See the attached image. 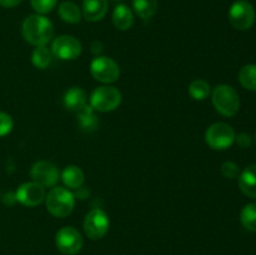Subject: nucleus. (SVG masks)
<instances>
[{"label":"nucleus","mask_w":256,"mask_h":255,"mask_svg":"<svg viewBox=\"0 0 256 255\" xmlns=\"http://www.w3.org/2000/svg\"><path fill=\"white\" fill-rule=\"evenodd\" d=\"M22 32L24 39L34 46L46 45L54 36V26L52 22L44 15L34 14L29 15L24 20L22 26Z\"/></svg>","instance_id":"f257e3e1"},{"label":"nucleus","mask_w":256,"mask_h":255,"mask_svg":"<svg viewBox=\"0 0 256 255\" xmlns=\"http://www.w3.org/2000/svg\"><path fill=\"white\" fill-rule=\"evenodd\" d=\"M48 212L56 218H66L72 212L75 206V198L65 188L55 186L45 196Z\"/></svg>","instance_id":"f03ea898"},{"label":"nucleus","mask_w":256,"mask_h":255,"mask_svg":"<svg viewBox=\"0 0 256 255\" xmlns=\"http://www.w3.org/2000/svg\"><path fill=\"white\" fill-rule=\"evenodd\" d=\"M212 104L218 112L232 118L239 112L240 98L236 90L226 84L218 85L212 92Z\"/></svg>","instance_id":"7ed1b4c3"},{"label":"nucleus","mask_w":256,"mask_h":255,"mask_svg":"<svg viewBox=\"0 0 256 255\" xmlns=\"http://www.w3.org/2000/svg\"><path fill=\"white\" fill-rule=\"evenodd\" d=\"M234 129L226 122H215L208 128L205 142L214 150H226L235 142Z\"/></svg>","instance_id":"20e7f679"},{"label":"nucleus","mask_w":256,"mask_h":255,"mask_svg":"<svg viewBox=\"0 0 256 255\" xmlns=\"http://www.w3.org/2000/svg\"><path fill=\"white\" fill-rule=\"evenodd\" d=\"M122 102V92L114 86H99L90 96V106L96 112H108L116 109Z\"/></svg>","instance_id":"39448f33"},{"label":"nucleus","mask_w":256,"mask_h":255,"mask_svg":"<svg viewBox=\"0 0 256 255\" xmlns=\"http://www.w3.org/2000/svg\"><path fill=\"white\" fill-rule=\"evenodd\" d=\"M109 225L110 222L106 212L100 208H94L85 216L84 232L90 239L99 240L106 235Z\"/></svg>","instance_id":"423d86ee"},{"label":"nucleus","mask_w":256,"mask_h":255,"mask_svg":"<svg viewBox=\"0 0 256 255\" xmlns=\"http://www.w3.org/2000/svg\"><path fill=\"white\" fill-rule=\"evenodd\" d=\"M229 22L235 29L248 30L255 22V10L248 0H238L229 9Z\"/></svg>","instance_id":"0eeeda50"},{"label":"nucleus","mask_w":256,"mask_h":255,"mask_svg":"<svg viewBox=\"0 0 256 255\" xmlns=\"http://www.w3.org/2000/svg\"><path fill=\"white\" fill-rule=\"evenodd\" d=\"M90 72L98 82L110 84L115 82L120 76L119 65L108 56H98L90 64Z\"/></svg>","instance_id":"6e6552de"},{"label":"nucleus","mask_w":256,"mask_h":255,"mask_svg":"<svg viewBox=\"0 0 256 255\" xmlns=\"http://www.w3.org/2000/svg\"><path fill=\"white\" fill-rule=\"evenodd\" d=\"M55 244L60 252L65 255H76L82 250L84 240L82 234L72 226H64L56 232Z\"/></svg>","instance_id":"1a4fd4ad"},{"label":"nucleus","mask_w":256,"mask_h":255,"mask_svg":"<svg viewBox=\"0 0 256 255\" xmlns=\"http://www.w3.org/2000/svg\"><path fill=\"white\" fill-rule=\"evenodd\" d=\"M82 42L72 35H60L52 44V55L62 60L76 59L82 54Z\"/></svg>","instance_id":"9d476101"},{"label":"nucleus","mask_w":256,"mask_h":255,"mask_svg":"<svg viewBox=\"0 0 256 255\" xmlns=\"http://www.w3.org/2000/svg\"><path fill=\"white\" fill-rule=\"evenodd\" d=\"M30 176H32V182L42 186H54L59 180V170L52 162L40 160L32 166Z\"/></svg>","instance_id":"9b49d317"},{"label":"nucleus","mask_w":256,"mask_h":255,"mask_svg":"<svg viewBox=\"0 0 256 255\" xmlns=\"http://www.w3.org/2000/svg\"><path fill=\"white\" fill-rule=\"evenodd\" d=\"M45 189L42 185L36 184V182H24L20 185L19 189L16 190V198L18 202L22 204L24 206L34 208L36 205H40L45 200Z\"/></svg>","instance_id":"f8f14e48"},{"label":"nucleus","mask_w":256,"mask_h":255,"mask_svg":"<svg viewBox=\"0 0 256 255\" xmlns=\"http://www.w3.org/2000/svg\"><path fill=\"white\" fill-rule=\"evenodd\" d=\"M108 8V0H84L82 14L88 22H99L106 15Z\"/></svg>","instance_id":"ddd939ff"},{"label":"nucleus","mask_w":256,"mask_h":255,"mask_svg":"<svg viewBox=\"0 0 256 255\" xmlns=\"http://www.w3.org/2000/svg\"><path fill=\"white\" fill-rule=\"evenodd\" d=\"M239 188L246 196L256 199V164L249 165L240 172Z\"/></svg>","instance_id":"4468645a"},{"label":"nucleus","mask_w":256,"mask_h":255,"mask_svg":"<svg viewBox=\"0 0 256 255\" xmlns=\"http://www.w3.org/2000/svg\"><path fill=\"white\" fill-rule=\"evenodd\" d=\"M112 22L119 30H129L134 24V14L129 6L119 4L112 12Z\"/></svg>","instance_id":"2eb2a0df"},{"label":"nucleus","mask_w":256,"mask_h":255,"mask_svg":"<svg viewBox=\"0 0 256 255\" xmlns=\"http://www.w3.org/2000/svg\"><path fill=\"white\" fill-rule=\"evenodd\" d=\"M64 105L66 109L79 112L86 105V94L82 88L72 86L64 94Z\"/></svg>","instance_id":"dca6fc26"},{"label":"nucleus","mask_w":256,"mask_h":255,"mask_svg":"<svg viewBox=\"0 0 256 255\" xmlns=\"http://www.w3.org/2000/svg\"><path fill=\"white\" fill-rule=\"evenodd\" d=\"M78 120H79L80 128L84 132H92L99 126V118L96 116L94 109L90 105H85L78 112Z\"/></svg>","instance_id":"f3484780"},{"label":"nucleus","mask_w":256,"mask_h":255,"mask_svg":"<svg viewBox=\"0 0 256 255\" xmlns=\"http://www.w3.org/2000/svg\"><path fill=\"white\" fill-rule=\"evenodd\" d=\"M62 180L70 189H79L84 184L85 175L80 168L75 166V165H69L62 170Z\"/></svg>","instance_id":"a211bd4d"},{"label":"nucleus","mask_w":256,"mask_h":255,"mask_svg":"<svg viewBox=\"0 0 256 255\" xmlns=\"http://www.w3.org/2000/svg\"><path fill=\"white\" fill-rule=\"evenodd\" d=\"M59 16L69 24H78L82 19V12L74 2H64L59 5Z\"/></svg>","instance_id":"6ab92c4d"},{"label":"nucleus","mask_w":256,"mask_h":255,"mask_svg":"<svg viewBox=\"0 0 256 255\" xmlns=\"http://www.w3.org/2000/svg\"><path fill=\"white\" fill-rule=\"evenodd\" d=\"M135 12L142 20L152 19L158 10V0H132Z\"/></svg>","instance_id":"aec40b11"},{"label":"nucleus","mask_w":256,"mask_h":255,"mask_svg":"<svg viewBox=\"0 0 256 255\" xmlns=\"http://www.w3.org/2000/svg\"><path fill=\"white\" fill-rule=\"evenodd\" d=\"M52 60V50L48 49L46 45L36 46L32 54V62L38 69H46Z\"/></svg>","instance_id":"412c9836"},{"label":"nucleus","mask_w":256,"mask_h":255,"mask_svg":"<svg viewBox=\"0 0 256 255\" xmlns=\"http://www.w3.org/2000/svg\"><path fill=\"white\" fill-rule=\"evenodd\" d=\"M239 82L245 89L256 92V64H248L240 69Z\"/></svg>","instance_id":"4be33fe9"},{"label":"nucleus","mask_w":256,"mask_h":255,"mask_svg":"<svg viewBox=\"0 0 256 255\" xmlns=\"http://www.w3.org/2000/svg\"><path fill=\"white\" fill-rule=\"evenodd\" d=\"M240 222L245 229L256 232V202H250L242 208L240 212Z\"/></svg>","instance_id":"5701e85b"},{"label":"nucleus","mask_w":256,"mask_h":255,"mask_svg":"<svg viewBox=\"0 0 256 255\" xmlns=\"http://www.w3.org/2000/svg\"><path fill=\"white\" fill-rule=\"evenodd\" d=\"M189 94L194 100H204L210 94L209 82L202 79H196L189 85Z\"/></svg>","instance_id":"b1692460"},{"label":"nucleus","mask_w":256,"mask_h":255,"mask_svg":"<svg viewBox=\"0 0 256 255\" xmlns=\"http://www.w3.org/2000/svg\"><path fill=\"white\" fill-rule=\"evenodd\" d=\"M58 0H30L32 8L38 12V14H48L52 12L56 5Z\"/></svg>","instance_id":"393cba45"},{"label":"nucleus","mask_w":256,"mask_h":255,"mask_svg":"<svg viewBox=\"0 0 256 255\" xmlns=\"http://www.w3.org/2000/svg\"><path fill=\"white\" fill-rule=\"evenodd\" d=\"M14 126V122H12V116L4 112H0V138L5 136L9 134Z\"/></svg>","instance_id":"a878e982"},{"label":"nucleus","mask_w":256,"mask_h":255,"mask_svg":"<svg viewBox=\"0 0 256 255\" xmlns=\"http://www.w3.org/2000/svg\"><path fill=\"white\" fill-rule=\"evenodd\" d=\"M222 172L228 179H235V178H239L240 175L239 166L234 162H225L222 165Z\"/></svg>","instance_id":"bb28decb"},{"label":"nucleus","mask_w":256,"mask_h":255,"mask_svg":"<svg viewBox=\"0 0 256 255\" xmlns=\"http://www.w3.org/2000/svg\"><path fill=\"white\" fill-rule=\"evenodd\" d=\"M235 142H238V145L242 148H249L250 145H252V136H250L248 132H242V134L238 135L236 138H235Z\"/></svg>","instance_id":"cd10ccee"},{"label":"nucleus","mask_w":256,"mask_h":255,"mask_svg":"<svg viewBox=\"0 0 256 255\" xmlns=\"http://www.w3.org/2000/svg\"><path fill=\"white\" fill-rule=\"evenodd\" d=\"M22 0H0V5H2V8L10 9V8H15L19 4H22Z\"/></svg>","instance_id":"c85d7f7f"},{"label":"nucleus","mask_w":256,"mask_h":255,"mask_svg":"<svg viewBox=\"0 0 256 255\" xmlns=\"http://www.w3.org/2000/svg\"><path fill=\"white\" fill-rule=\"evenodd\" d=\"M255 142H256V136H255Z\"/></svg>","instance_id":"c756f323"}]
</instances>
